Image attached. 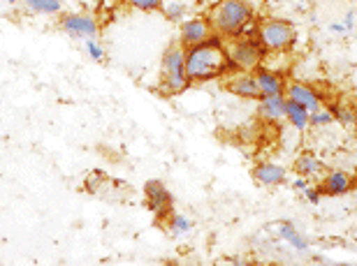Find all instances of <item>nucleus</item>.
I'll return each mask as SVG.
<instances>
[{
  "mask_svg": "<svg viewBox=\"0 0 357 266\" xmlns=\"http://www.w3.org/2000/svg\"><path fill=\"white\" fill-rule=\"evenodd\" d=\"M241 72L230 56H227L225 40L216 33L202 45L185 47V75L192 84H209L213 79Z\"/></svg>",
  "mask_w": 357,
  "mask_h": 266,
  "instance_id": "1",
  "label": "nucleus"
},
{
  "mask_svg": "<svg viewBox=\"0 0 357 266\" xmlns=\"http://www.w3.org/2000/svg\"><path fill=\"white\" fill-rule=\"evenodd\" d=\"M209 21L218 38L225 42L237 40L241 38L244 28L255 21V10L246 0H216L209 12Z\"/></svg>",
  "mask_w": 357,
  "mask_h": 266,
  "instance_id": "2",
  "label": "nucleus"
},
{
  "mask_svg": "<svg viewBox=\"0 0 357 266\" xmlns=\"http://www.w3.org/2000/svg\"><path fill=\"white\" fill-rule=\"evenodd\" d=\"M225 49H227V56L237 63V68L241 72H255L260 65H265V58L269 54L258 35H255V38L227 40Z\"/></svg>",
  "mask_w": 357,
  "mask_h": 266,
  "instance_id": "3",
  "label": "nucleus"
},
{
  "mask_svg": "<svg viewBox=\"0 0 357 266\" xmlns=\"http://www.w3.org/2000/svg\"><path fill=\"white\" fill-rule=\"evenodd\" d=\"M258 38L269 54H283L297 42V28L285 19H265L258 24Z\"/></svg>",
  "mask_w": 357,
  "mask_h": 266,
  "instance_id": "4",
  "label": "nucleus"
},
{
  "mask_svg": "<svg viewBox=\"0 0 357 266\" xmlns=\"http://www.w3.org/2000/svg\"><path fill=\"white\" fill-rule=\"evenodd\" d=\"M61 31L75 40H91L100 35V26L91 14L75 12V14H63L61 17Z\"/></svg>",
  "mask_w": 357,
  "mask_h": 266,
  "instance_id": "5",
  "label": "nucleus"
},
{
  "mask_svg": "<svg viewBox=\"0 0 357 266\" xmlns=\"http://www.w3.org/2000/svg\"><path fill=\"white\" fill-rule=\"evenodd\" d=\"M213 35L211 21L209 17H192L181 21V28H178V40H181L183 47H195L202 45Z\"/></svg>",
  "mask_w": 357,
  "mask_h": 266,
  "instance_id": "6",
  "label": "nucleus"
},
{
  "mask_svg": "<svg viewBox=\"0 0 357 266\" xmlns=\"http://www.w3.org/2000/svg\"><path fill=\"white\" fill-rule=\"evenodd\" d=\"M285 97L302 104L304 109H309V114L325 104V97L320 95L316 86L306 84V81H288V86H285Z\"/></svg>",
  "mask_w": 357,
  "mask_h": 266,
  "instance_id": "7",
  "label": "nucleus"
},
{
  "mask_svg": "<svg viewBox=\"0 0 357 266\" xmlns=\"http://www.w3.org/2000/svg\"><path fill=\"white\" fill-rule=\"evenodd\" d=\"M225 88L241 100H255V102H258V100L262 97L253 72H234V75H227L225 77Z\"/></svg>",
  "mask_w": 357,
  "mask_h": 266,
  "instance_id": "8",
  "label": "nucleus"
},
{
  "mask_svg": "<svg viewBox=\"0 0 357 266\" xmlns=\"http://www.w3.org/2000/svg\"><path fill=\"white\" fill-rule=\"evenodd\" d=\"M144 192H146L149 208H151L158 218H165V215L169 213V208H172V195H169V190L160 181H155L153 178V181L146 183Z\"/></svg>",
  "mask_w": 357,
  "mask_h": 266,
  "instance_id": "9",
  "label": "nucleus"
},
{
  "mask_svg": "<svg viewBox=\"0 0 357 266\" xmlns=\"http://www.w3.org/2000/svg\"><path fill=\"white\" fill-rule=\"evenodd\" d=\"M253 75H255V81H258L260 95H285V86H288V81H285V77L281 72L260 65Z\"/></svg>",
  "mask_w": 357,
  "mask_h": 266,
  "instance_id": "10",
  "label": "nucleus"
},
{
  "mask_svg": "<svg viewBox=\"0 0 357 266\" xmlns=\"http://www.w3.org/2000/svg\"><path fill=\"white\" fill-rule=\"evenodd\" d=\"M253 178L260 185H265V188H276V185H283L288 181V169H285L283 164L271 162V160L258 162L253 167Z\"/></svg>",
  "mask_w": 357,
  "mask_h": 266,
  "instance_id": "11",
  "label": "nucleus"
},
{
  "mask_svg": "<svg viewBox=\"0 0 357 266\" xmlns=\"http://www.w3.org/2000/svg\"><path fill=\"white\" fill-rule=\"evenodd\" d=\"M285 104H288L285 95H262L258 100V116L267 125L281 123V120H285Z\"/></svg>",
  "mask_w": 357,
  "mask_h": 266,
  "instance_id": "12",
  "label": "nucleus"
},
{
  "mask_svg": "<svg viewBox=\"0 0 357 266\" xmlns=\"http://www.w3.org/2000/svg\"><path fill=\"white\" fill-rule=\"evenodd\" d=\"M320 188H323L325 195H330V197L348 195V192L353 190V176L344 169L325 171L323 178H320Z\"/></svg>",
  "mask_w": 357,
  "mask_h": 266,
  "instance_id": "13",
  "label": "nucleus"
},
{
  "mask_svg": "<svg viewBox=\"0 0 357 266\" xmlns=\"http://www.w3.org/2000/svg\"><path fill=\"white\" fill-rule=\"evenodd\" d=\"M162 75H185V47L181 42L162 54Z\"/></svg>",
  "mask_w": 357,
  "mask_h": 266,
  "instance_id": "14",
  "label": "nucleus"
},
{
  "mask_svg": "<svg viewBox=\"0 0 357 266\" xmlns=\"http://www.w3.org/2000/svg\"><path fill=\"white\" fill-rule=\"evenodd\" d=\"M325 162L320 160L318 155L313 153H302L295 160V171L299 176H306V178H323L325 174Z\"/></svg>",
  "mask_w": 357,
  "mask_h": 266,
  "instance_id": "15",
  "label": "nucleus"
},
{
  "mask_svg": "<svg viewBox=\"0 0 357 266\" xmlns=\"http://www.w3.org/2000/svg\"><path fill=\"white\" fill-rule=\"evenodd\" d=\"M192 86L190 77L188 75H162L160 79V95L165 97H174V95H181V93H185Z\"/></svg>",
  "mask_w": 357,
  "mask_h": 266,
  "instance_id": "16",
  "label": "nucleus"
},
{
  "mask_svg": "<svg viewBox=\"0 0 357 266\" xmlns=\"http://www.w3.org/2000/svg\"><path fill=\"white\" fill-rule=\"evenodd\" d=\"M276 232H278V236H281L285 243H290V248H295L297 253H304V250H309V241H306L304 236L297 232L295 225H292L290 220H281V222H278Z\"/></svg>",
  "mask_w": 357,
  "mask_h": 266,
  "instance_id": "17",
  "label": "nucleus"
},
{
  "mask_svg": "<svg viewBox=\"0 0 357 266\" xmlns=\"http://www.w3.org/2000/svg\"><path fill=\"white\" fill-rule=\"evenodd\" d=\"M285 120H288V125L295 132L309 130V109H304L302 104L288 100V104H285Z\"/></svg>",
  "mask_w": 357,
  "mask_h": 266,
  "instance_id": "18",
  "label": "nucleus"
},
{
  "mask_svg": "<svg viewBox=\"0 0 357 266\" xmlns=\"http://www.w3.org/2000/svg\"><path fill=\"white\" fill-rule=\"evenodd\" d=\"M325 107H327V109H330L332 118H334V123H339V125H344V127H353V125H355V111H357V104H355V107H351V104L341 102V100H334V102L325 104Z\"/></svg>",
  "mask_w": 357,
  "mask_h": 266,
  "instance_id": "19",
  "label": "nucleus"
},
{
  "mask_svg": "<svg viewBox=\"0 0 357 266\" xmlns=\"http://www.w3.org/2000/svg\"><path fill=\"white\" fill-rule=\"evenodd\" d=\"M26 10L35 14H61L63 0H24Z\"/></svg>",
  "mask_w": 357,
  "mask_h": 266,
  "instance_id": "20",
  "label": "nucleus"
},
{
  "mask_svg": "<svg viewBox=\"0 0 357 266\" xmlns=\"http://www.w3.org/2000/svg\"><path fill=\"white\" fill-rule=\"evenodd\" d=\"M167 232H169V236H174V239H178V236H183V234L192 232V220L188 218V215H183V213L169 215Z\"/></svg>",
  "mask_w": 357,
  "mask_h": 266,
  "instance_id": "21",
  "label": "nucleus"
},
{
  "mask_svg": "<svg viewBox=\"0 0 357 266\" xmlns=\"http://www.w3.org/2000/svg\"><path fill=\"white\" fill-rule=\"evenodd\" d=\"M332 123H334V118H332V114H330V109H327L325 104L320 107V109L309 114V127H316V130H320V127H327Z\"/></svg>",
  "mask_w": 357,
  "mask_h": 266,
  "instance_id": "22",
  "label": "nucleus"
},
{
  "mask_svg": "<svg viewBox=\"0 0 357 266\" xmlns=\"http://www.w3.org/2000/svg\"><path fill=\"white\" fill-rule=\"evenodd\" d=\"M84 52H86V56H89L91 61H96V63H102L105 61V47L100 45L98 38L84 40Z\"/></svg>",
  "mask_w": 357,
  "mask_h": 266,
  "instance_id": "23",
  "label": "nucleus"
},
{
  "mask_svg": "<svg viewBox=\"0 0 357 266\" xmlns=\"http://www.w3.org/2000/svg\"><path fill=\"white\" fill-rule=\"evenodd\" d=\"M132 10H139V12H160L165 3L162 0H126Z\"/></svg>",
  "mask_w": 357,
  "mask_h": 266,
  "instance_id": "24",
  "label": "nucleus"
},
{
  "mask_svg": "<svg viewBox=\"0 0 357 266\" xmlns=\"http://www.w3.org/2000/svg\"><path fill=\"white\" fill-rule=\"evenodd\" d=\"M162 12H165L167 21H174V24H178V21H183L185 7L181 3H169L167 7H162Z\"/></svg>",
  "mask_w": 357,
  "mask_h": 266,
  "instance_id": "25",
  "label": "nucleus"
},
{
  "mask_svg": "<svg viewBox=\"0 0 357 266\" xmlns=\"http://www.w3.org/2000/svg\"><path fill=\"white\" fill-rule=\"evenodd\" d=\"M304 197H306L309 204H320V199L325 197V192H323L320 185H309V188L304 190Z\"/></svg>",
  "mask_w": 357,
  "mask_h": 266,
  "instance_id": "26",
  "label": "nucleus"
},
{
  "mask_svg": "<svg viewBox=\"0 0 357 266\" xmlns=\"http://www.w3.org/2000/svg\"><path fill=\"white\" fill-rule=\"evenodd\" d=\"M309 185H311V183H309V178L297 174V178L292 181V190H295V192H304L306 188H309Z\"/></svg>",
  "mask_w": 357,
  "mask_h": 266,
  "instance_id": "27",
  "label": "nucleus"
},
{
  "mask_svg": "<svg viewBox=\"0 0 357 266\" xmlns=\"http://www.w3.org/2000/svg\"><path fill=\"white\" fill-rule=\"evenodd\" d=\"M330 33L334 35H346V33H351L344 24H339V21H334V24H330Z\"/></svg>",
  "mask_w": 357,
  "mask_h": 266,
  "instance_id": "28",
  "label": "nucleus"
},
{
  "mask_svg": "<svg viewBox=\"0 0 357 266\" xmlns=\"http://www.w3.org/2000/svg\"><path fill=\"white\" fill-rule=\"evenodd\" d=\"M344 26L348 28V31H353V26H355V12H348V14H346Z\"/></svg>",
  "mask_w": 357,
  "mask_h": 266,
  "instance_id": "29",
  "label": "nucleus"
},
{
  "mask_svg": "<svg viewBox=\"0 0 357 266\" xmlns=\"http://www.w3.org/2000/svg\"><path fill=\"white\" fill-rule=\"evenodd\" d=\"M7 5H17V3H21V0H5Z\"/></svg>",
  "mask_w": 357,
  "mask_h": 266,
  "instance_id": "30",
  "label": "nucleus"
},
{
  "mask_svg": "<svg viewBox=\"0 0 357 266\" xmlns=\"http://www.w3.org/2000/svg\"><path fill=\"white\" fill-rule=\"evenodd\" d=\"M353 100H355V104H357V88L353 91Z\"/></svg>",
  "mask_w": 357,
  "mask_h": 266,
  "instance_id": "31",
  "label": "nucleus"
},
{
  "mask_svg": "<svg viewBox=\"0 0 357 266\" xmlns=\"http://www.w3.org/2000/svg\"><path fill=\"white\" fill-rule=\"evenodd\" d=\"M353 127H355V130H357V111H355V125H353Z\"/></svg>",
  "mask_w": 357,
  "mask_h": 266,
  "instance_id": "32",
  "label": "nucleus"
},
{
  "mask_svg": "<svg viewBox=\"0 0 357 266\" xmlns=\"http://www.w3.org/2000/svg\"><path fill=\"white\" fill-rule=\"evenodd\" d=\"M299 3H302V5H304V3H306V0H299Z\"/></svg>",
  "mask_w": 357,
  "mask_h": 266,
  "instance_id": "33",
  "label": "nucleus"
},
{
  "mask_svg": "<svg viewBox=\"0 0 357 266\" xmlns=\"http://www.w3.org/2000/svg\"><path fill=\"white\" fill-rule=\"evenodd\" d=\"M98 3H100V0H98Z\"/></svg>",
  "mask_w": 357,
  "mask_h": 266,
  "instance_id": "34",
  "label": "nucleus"
}]
</instances>
